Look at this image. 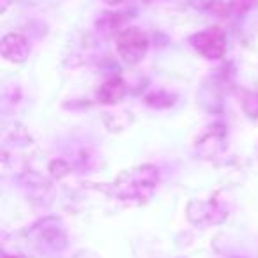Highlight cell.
Instances as JSON below:
<instances>
[{
    "label": "cell",
    "instance_id": "cell-4",
    "mask_svg": "<svg viewBox=\"0 0 258 258\" xmlns=\"http://www.w3.org/2000/svg\"><path fill=\"white\" fill-rule=\"evenodd\" d=\"M2 55L11 62H23L29 55V44L25 37L18 34H9L2 41Z\"/></svg>",
    "mask_w": 258,
    "mask_h": 258
},
{
    "label": "cell",
    "instance_id": "cell-7",
    "mask_svg": "<svg viewBox=\"0 0 258 258\" xmlns=\"http://www.w3.org/2000/svg\"><path fill=\"white\" fill-rule=\"evenodd\" d=\"M103 2H106V4H110V6H117V4H120V2H124V0H103Z\"/></svg>",
    "mask_w": 258,
    "mask_h": 258
},
{
    "label": "cell",
    "instance_id": "cell-5",
    "mask_svg": "<svg viewBox=\"0 0 258 258\" xmlns=\"http://www.w3.org/2000/svg\"><path fill=\"white\" fill-rule=\"evenodd\" d=\"M124 92H125L124 82L115 78V80H110L108 83H104L99 92V97L103 99V103H113V101L120 99V97L124 96Z\"/></svg>",
    "mask_w": 258,
    "mask_h": 258
},
{
    "label": "cell",
    "instance_id": "cell-1",
    "mask_svg": "<svg viewBox=\"0 0 258 258\" xmlns=\"http://www.w3.org/2000/svg\"><path fill=\"white\" fill-rule=\"evenodd\" d=\"M158 184V170L154 166H140L125 172L117 180V195L124 202H144Z\"/></svg>",
    "mask_w": 258,
    "mask_h": 258
},
{
    "label": "cell",
    "instance_id": "cell-2",
    "mask_svg": "<svg viewBox=\"0 0 258 258\" xmlns=\"http://www.w3.org/2000/svg\"><path fill=\"white\" fill-rule=\"evenodd\" d=\"M147 37L140 29H125L117 37V51L125 64H138L147 51Z\"/></svg>",
    "mask_w": 258,
    "mask_h": 258
},
{
    "label": "cell",
    "instance_id": "cell-3",
    "mask_svg": "<svg viewBox=\"0 0 258 258\" xmlns=\"http://www.w3.org/2000/svg\"><path fill=\"white\" fill-rule=\"evenodd\" d=\"M195 48L205 58H221L225 55V36L219 29H207L195 37Z\"/></svg>",
    "mask_w": 258,
    "mask_h": 258
},
{
    "label": "cell",
    "instance_id": "cell-6",
    "mask_svg": "<svg viewBox=\"0 0 258 258\" xmlns=\"http://www.w3.org/2000/svg\"><path fill=\"white\" fill-rule=\"evenodd\" d=\"M258 0H232V8L235 9L237 13L240 11H246V9H249L251 6L256 4Z\"/></svg>",
    "mask_w": 258,
    "mask_h": 258
}]
</instances>
